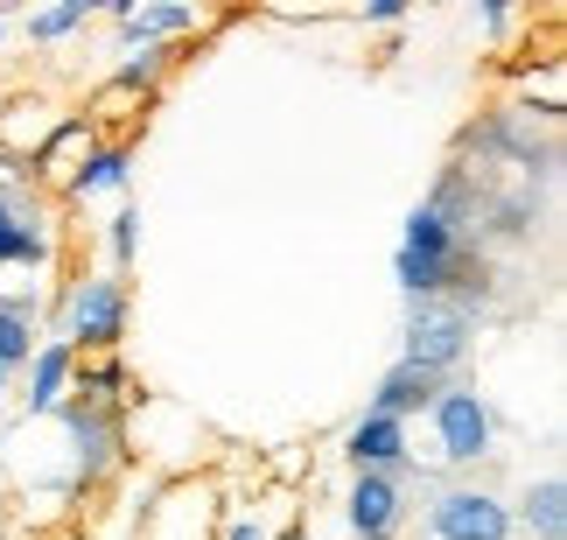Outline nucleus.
<instances>
[{
	"label": "nucleus",
	"mask_w": 567,
	"mask_h": 540,
	"mask_svg": "<svg viewBox=\"0 0 567 540\" xmlns=\"http://www.w3.org/2000/svg\"><path fill=\"white\" fill-rule=\"evenodd\" d=\"M63 436H71V485L78 491H105L134 463V436H126V407H113L92 386H71V400L56 407Z\"/></svg>",
	"instance_id": "obj_1"
},
{
	"label": "nucleus",
	"mask_w": 567,
	"mask_h": 540,
	"mask_svg": "<svg viewBox=\"0 0 567 540\" xmlns=\"http://www.w3.org/2000/svg\"><path fill=\"white\" fill-rule=\"evenodd\" d=\"M126 316H134V288H126V274H78L71 295H63V323L56 337L71 344L78 358H120V337H126Z\"/></svg>",
	"instance_id": "obj_2"
},
{
	"label": "nucleus",
	"mask_w": 567,
	"mask_h": 540,
	"mask_svg": "<svg viewBox=\"0 0 567 540\" xmlns=\"http://www.w3.org/2000/svg\"><path fill=\"white\" fill-rule=\"evenodd\" d=\"M8 267H56V211L29 183V162L0 169V274Z\"/></svg>",
	"instance_id": "obj_3"
},
{
	"label": "nucleus",
	"mask_w": 567,
	"mask_h": 540,
	"mask_svg": "<svg viewBox=\"0 0 567 540\" xmlns=\"http://www.w3.org/2000/svg\"><path fill=\"white\" fill-rule=\"evenodd\" d=\"M421 421L434 428V463H449V470H476L484 457H497V407L476 394L470 379H449Z\"/></svg>",
	"instance_id": "obj_4"
},
{
	"label": "nucleus",
	"mask_w": 567,
	"mask_h": 540,
	"mask_svg": "<svg viewBox=\"0 0 567 540\" xmlns=\"http://www.w3.org/2000/svg\"><path fill=\"white\" fill-rule=\"evenodd\" d=\"M217 527H225V485L210 470H183V478H162L141 540H217Z\"/></svg>",
	"instance_id": "obj_5"
},
{
	"label": "nucleus",
	"mask_w": 567,
	"mask_h": 540,
	"mask_svg": "<svg viewBox=\"0 0 567 540\" xmlns=\"http://www.w3.org/2000/svg\"><path fill=\"white\" fill-rule=\"evenodd\" d=\"M476 344V309H463V302H406V330H400V358L406 365H427V373L455 379V365L470 358Z\"/></svg>",
	"instance_id": "obj_6"
},
{
	"label": "nucleus",
	"mask_w": 567,
	"mask_h": 540,
	"mask_svg": "<svg viewBox=\"0 0 567 540\" xmlns=\"http://www.w3.org/2000/svg\"><path fill=\"white\" fill-rule=\"evenodd\" d=\"M427 540H518L512 499L491 485H442L427 499Z\"/></svg>",
	"instance_id": "obj_7"
},
{
	"label": "nucleus",
	"mask_w": 567,
	"mask_h": 540,
	"mask_svg": "<svg viewBox=\"0 0 567 540\" xmlns=\"http://www.w3.org/2000/svg\"><path fill=\"white\" fill-rule=\"evenodd\" d=\"M413 512V485L392 478V470H351V491H343V527L351 540H400Z\"/></svg>",
	"instance_id": "obj_8"
},
{
	"label": "nucleus",
	"mask_w": 567,
	"mask_h": 540,
	"mask_svg": "<svg viewBox=\"0 0 567 540\" xmlns=\"http://www.w3.org/2000/svg\"><path fill=\"white\" fill-rule=\"evenodd\" d=\"M343 463L351 470H392V478H421V457H413V428L406 421H385V415H364L343 428Z\"/></svg>",
	"instance_id": "obj_9"
},
{
	"label": "nucleus",
	"mask_w": 567,
	"mask_h": 540,
	"mask_svg": "<svg viewBox=\"0 0 567 540\" xmlns=\"http://www.w3.org/2000/svg\"><path fill=\"white\" fill-rule=\"evenodd\" d=\"M92 141H99L92 126H84L78 113H63V120L50 126V141L29 155V183L42 190V197H63V190H71V176L84 169V155H92Z\"/></svg>",
	"instance_id": "obj_10"
},
{
	"label": "nucleus",
	"mask_w": 567,
	"mask_h": 540,
	"mask_svg": "<svg viewBox=\"0 0 567 540\" xmlns=\"http://www.w3.org/2000/svg\"><path fill=\"white\" fill-rule=\"evenodd\" d=\"M78 365H84V358H78L63 337H42L35 358H29V373H21V379H29V394H21V415H29V421L56 415V407L71 400V386H78Z\"/></svg>",
	"instance_id": "obj_11"
},
{
	"label": "nucleus",
	"mask_w": 567,
	"mask_h": 540,
	"mask_svg": "<svg viewBox=\"0 0 567 540\" xmlns=\"http://www.w3.org/2000/svg\"><path fill=\"white\" fill-rule=\"evenodd\" d=\"M442 373H427V365H406V358H392L385 365V379L372 386V415H385V421H421L427 407H434V394H442Z\"/></svg>",
	"instance_id": "obj_12"
},
{
	"label": "nucleus",
	"mask_w": 567,
	"mask_h": 540,
	"mask_svg": "<svg viewBox=\"0 0 567 540\" xmlns=\"http://www.w3.org/2000/svg\"><path fill=\"white\" fill-rule=\"evenodd\" d=\"M204 8H189V0H147V8H134L120 21V57H134V50H147V42H176V35H196L204 29Z\"/></svg>",
	"instance_id": "obj_13"
},
{
	"label": "nucleus",
	"mask_w": 567,
	"mask_h": 540,
	"mask_svg": "<svg viewBox=\"0 0 567 540\" xmlns=\"http://www.w3.org/2000/svg\"><path fill=\"white\" fill-rule=\"evenodd\" d=\"M63 113L42 92H14V99H0V162H29L42 141H50V126Z\"/></svg>",
	"instance_id": "obj_14"
},
{
	"label": "nucleus",
	"mask_w": 567,
	"mask_h": 540,
	"mask_svg": "<svg viewBox=\"0 0 567 540\" xmlns=\"http://www.w3.org/2000/svg\"><path fill=\"white\" fill-rule=\"evenodd\" d=\"M512 533L518 540H567V478L560 470H547V478H533L526 491H518Z\"/></svg>",
	"instance_id": "obj_15"
},
{
	"label": "nucleus",
	"mask_w": 567,
	"mask_h": 540,
	"mask_svg": "<svg viewBox=\"0 0 567 540\" xmlns=\"http://www.w3.org/2000/svg\"><path fill=\"white\" fill-rule=\"evenodd\" d=\"M134 183V141H92V155H84V169L71 176V190L63 197L71 204H92V197H120V190Z\"/></svg>",
	"instance_id": "obj_16"
},
{
	"label": "nucleus",
	"mask_w": 567,
	"mask_h": 540,
	"mask_svg": "<svg viewBox=\"0 0 567 540\" xmlns=\"http://www.w3.org/2000/svg\"><path fill=\"white\" fill-rule=\"evenodd\" d=\"M35 288L29 295H0V373H29V358H35Z\"/></svg>",
	"instance_id": "obj_17"
},
{
	"label": "nucleus",
	"mask_w": 567,
	"mask_h": 540,
	"mask_svg": "<svg viewBox=\"0 0 567 540\" xmlns=\"http://www.w3.org/2000/svg\"><path fill=\"white\" fill-rule=\"evenodd\" d=\"M512 92H518V105H533L539 120H560V113H567V63L547 57L539 71H518V78H512Z\"/></svg>",
	"instance_id": "obj_18"
},
{
	"label": "nucleus",
	"mask_w": 567,
	"mask_h": 540,
	"mask_svg": "<svg viewBox=\"0 0 567 540\" xmlns=\"http://www.w3.org/2000/svg\"><path fill=\"white\" fill-rule=\"evenodd\" d=\"M99 14V0H56V8H42V14H29V42H42V50H50V42H63V35H78L84 21Z\"/></svg>",
	"instance_id": "obj_19"
},
{
	"label": "nucleus",
	"mask_w": 567,
	"mask_h": 540,
	"mask_svg": "<svg viewBox=\"0 0 567 540\" xmlns=\"http://www.w3.org/2000/svg\"><path fill=\"white\" fill-rule=\"evenodd\" d=\"M105 253H113L105 274H126L141 261V211H113V218H105Z\"/></svg>",
	"instance_id": "obj_20"
},
{
	"label": "nucleus",
	"mask_w": 567,
	"mask_h": 540,
	"mask_svg": "<svg viewBox=\"0 0 567 540\" xmlns=\"http://www.w3.org/2000/svg\"><path fill=\"white\" fill-rule=\"evenodd\" d=\"M476 21H484V29H491L497 42H505V35H512L526 14H518V8H505V0H476Z\"/></svg>",
	"instance_id": "obj_21"
},
{
	"label": "nucleus",
	"mask_w": 567,
	"mask_h": 540,
	"mask_svg": "<svg viewBox=\"0 0 567 540\" xmlns=\"http://www.w3.org/2000/svg\"><path fill=\"white\" fill-rule=\"evenodd\" d=\"M364 29H400V21H406V0H364Z\"/></svg>",
	"instance_id": "obj_22"
},
{
	"label": "nucleus",
	"mask_w": 567,
	"mask_h": 540,
	"mask_svg": "<svg viewBox=\"0 0 567 540\" xmlns=\"http://www.w3.org/2000/svg\"><path fill=\"white\" fill-rule=\"evenodd\" d=\"M217 540H274V533H267V520H259V512H252V520L238 512V520H225V527H217Z\"/></svg>",
	"instance_id": "obj_23"
},
{
	"label": "nucleus",
	"mask_w": 567,
	"mask_h": 540,
	"mask_svg": "<svg viewBox=\"0 0 567 540\" xmlns=\"http://www.w3.org/2000/svg\"><path fill=\"white\" fill-rule=\"evenodd\" d=\"M267 470H274V478H280V485H295V478H301V457H295V449H280V457H274Z\"/></svg>",
	"instance_id": "obj_24"
},
{
	"label": "nucleus",
	"mask_w": 567,
	"mask_h": 540,
	"mask_svg": "<svg viewBox=\"0 0 567 540\" xmlns=\"http://www.w3.org/2000/svg\"><path fill=\"white\" fill-rule=\"evenodd\" d=\"M8 386H14V373H0V400H8Z\"/></svg>",
	"instance_id": "obj_25"
},
{
	"label": "nucleus",
	"mask_w": 567,
	"mask_h": 540,
	"mask_svg": "<svg viewBox=\"0 0 567 540\" xmlns=\"http://www.w3.org/2000/svg\"><path fill=\"white\" fill-rule=\"evenodd\" d=\"M0 42H8V14H0Z\"/></svg>",
	"instance_id": "obj_26"
},
{
	"label": "nucleus",
	"mask_w": 567,
	"mask_h": 540,
	"mask_svg": "<svg viewBox=\"0 0 567 540\" xmlns=\"http://www.w3.org/2000/svg\"><path fill=\"white\" fill-rule=\"evenodd\" d=\"M0 169H8V162H0Z\"/></svg>",
	"instance_id": "obj_27"
}]
</instances>
